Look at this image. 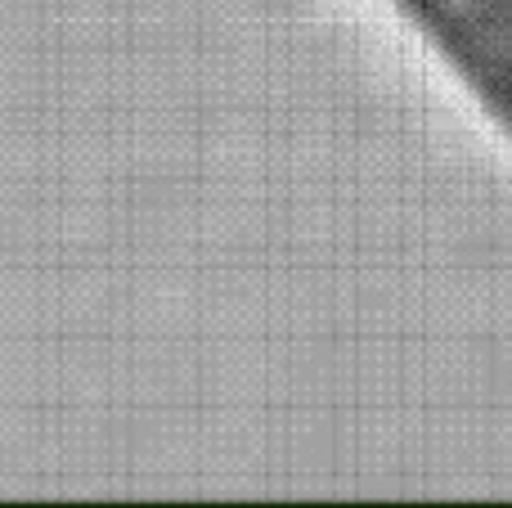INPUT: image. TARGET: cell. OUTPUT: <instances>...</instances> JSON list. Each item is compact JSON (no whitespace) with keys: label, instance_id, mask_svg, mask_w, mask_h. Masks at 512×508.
I'll list each match as a JSON object with an SVG mask.
<instances>
[{"label":"cell","instance_id":"1","mask_svg":"<svg viewBox=\"0 0 512 508\" xmlns=\"http://www.w3.org/2000/svg\"><path fill=\"white\" fill-rule=\"evenodd\" d=\"M481 117L512 144V0H391Z\"/></svg>","mask_w":512,"mask_h":508}]
</instances>
